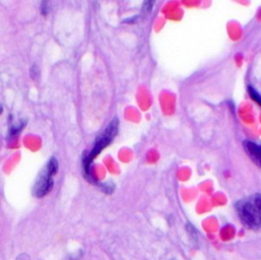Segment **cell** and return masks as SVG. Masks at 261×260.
<instances>
[{"mask_svg":"<svg viewBox=\"0 0 261 260\" xmlns=\"http://www.w3.org/2000/svg\"><path fill=\"white\" fill-rule=\"evenodd\" d=\"M241 222L249 229H261V194H253L237 202Z\"/></svg>","mask_w":261,"mask_h":260,"instance_id":"obj_1","label":"cell"},{"mask_svg":"<svg viewBox=\"0 0 261 260\" xmlns=\"http://www.w3.org/2000/svg\"><path fill=\"white\" fill-rule=\"evenodd\" d=\"M58 171V162L55 157L50 158L46 168L41 172L34 186V193L37 197L45 196L53 187V175Z\"/></svg>","mask_w":261,"mask_h":260,"instance_id":"obj_2","label":"cell"},{"mask_svg":"<svg viewBox=\"0 0 261 260\" xmlns=\"http://www.w3.org/2000/svg\"><path fill=\"white\" fill-rule=\"evenodd\" d=\"M117 130H118V119L115 118L106 127L104 132L97 137L94 148L90 153L91 158H94L101 151L108 146V144L112 141L113 137L116 135V133H117Z\"/></svg>","mask_w":261,"mask_h":260,"instance_id":"obj_3","label":"cell"},{"mask_svg":"<svg viewBox=\"0 0 261 260\" xmlns=\"http://www.w3.org/2000/svg\"><path fill=\"white\" fill-rule=\"evenodd\" d=\"M244 150L247 153L248 156L253 161V163L261 167V146L250 140H245L243 142Z\"/></svg>","mask_w":261,"mask_h":260,"instance_id":"obj_4","label":"cell"},{"mask_svg":"<svg viewBox=\"0 0 261 260\" xmlns=\"http://www.w3.org/2000/svg\"><path fill=\"white\" fill-rule=\"evenodd\" d=\"M249 94L251 95V97L256 101V102L259 104V105H261V97L254 91V89H252V88H249Z\"/></svg>","mask_w":261,"mask_h":260,"instance_id":"obj_5","label":"cell"}]
</instances>
